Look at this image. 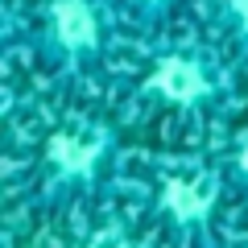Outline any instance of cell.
<instances>
[{
	"instance_id": "cell-1",
	"label": "cell",
	"mask_w": 248,
	"mask_h": 248,
	"mask_svg": "<svg viewBox=\"0 0 248 248\" xmlns=\"http://www.w3.org/2000/svg\"><path fill=\"white\" fill-rule=\"evenodd\" d=\"M120 166V133L104 116L66 112L37 128L25 157L17 161L21 203L37 215L91 203L116 178Z\"/></svg>"
},
{
	"instance_id": "cell-2",
	"label": "cell",
	"mask_w": 248,
	"mask_h": 248,
	"mask_svg": "<svg viewBox=\"0 0 248 248\" xmlns=\"http://www.w3.org/2000/svg\"><path fill=\"white\" fill-rule=\"evenodd\" d=\"M236 62L223 50L207 42H174L153 46V54L137 66L133 79V99L137 108L157 116H174V120H211V116L228 112L232 95H236Z\"/></svg>"
},
{
	"instance_id": "cell-3",
	"label": "cell",
	"mask_w": 248,
	"mask_h": 248,
	"mask_svg": "<svg viewBox=\"0 0 248 248\" xmlns=\"http://www.w3.org/2000/svg\"><path fill=\"white\" fill-rule=\"evenodd\" d=\"M29 50L50 75L75 83L104 71L124 29L120 0H29Z\"/></svg>"
},
{
	"instance_id": "cell-4",
	"label": "cell",
	"mask_w": 248,
	"mask_h": 248,
	"mask_svg": "<svg viewBox=\"0 0 248 248\" xmlns=\"http://www.w3.org/2000/svg\"><path fill=\"white\" fill-rule=\"evenodd\" d=\"M223 190H228V174L223 161L207 157H166L149 178V215L178 240L190 248H211V232L223 207Z\"/></svg>"
},
{
	"instance_id": "cell-5",
	"label": "cell",
	"mask_w": 248,
	"mask_h": 248,
	"mask_svg": "<svg viewBox=\"0 0 248 248\" xmlns=\"http://www.w3.org/2000/svg\"><path fill=\"white\" fill-rule=\"evenodd\" d=\"M203 13L219 50L248 71V0H203Z\"/></svg>"
},
{
	"instance_id": "cell-6",
	"label": "cell",
	"mask_w": 248,
	"mask_h": 248,
	"mask_svg": "<svg viewBox=\"0 0 248 248\" xmlns=\"http://www.w3.org/2000/svg\"><path fill=\"white\" fill-rule=\"evenodd\" d=\"M182 4L186 0H120V13H124V25L141 29V33H157L170 25V17Z\"/></svg>"
},
{
	"instance_id": "cell-7",
	"label": "cell",
	"mask_w": 248,
	"mask_h": 248,
	"mask_svg": "<svg viewBox=\"0 0 248 248\" xmlns=\"http://www.w3.org/2000/svg\"><path fill=\"white\" fill-rule=\"evenodd\" d=\"M75 248H141V240L133 236V228L124 219H104L87 232Z\"/></svg>"
},
{
	"instance_id": "cell-8",
	"label": "cell",
	"mask_w": 248,
	"mask_h": 248,
	"mask_svg": "<svg viewBox=\"0 0 248 248\" xmlns=\"http://www.w3.org/2000/svg\"><path fill=\"white\" fill-rule=\"evenodd\" d=\"M223 174H228V186H236L240 195H248V133L236 137V145L223 153Z\"/></svg>"
}]
</instances>
